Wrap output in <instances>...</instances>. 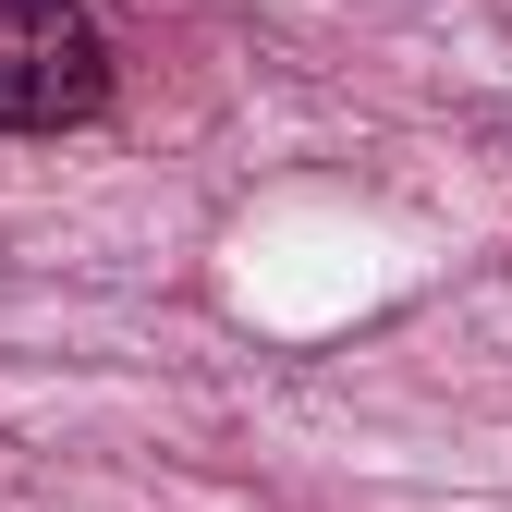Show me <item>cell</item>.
<instances>
[{"label":"cell","instance_id":"1","mask_svg":"<svg viewBox=\"0 0 512 512\" xmlns=\"http://www.w3.org/2000/svg\"><path fill=\"white\" fill-rule=\"evenodd\" d=\"M110 110V25L86 0H0V135H74Z\"/></svg>","mask_w":512,"mask_h":512}]
</instances>
